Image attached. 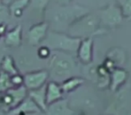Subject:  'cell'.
Here are the masks:
<instances>
[{
	"label": "cell",
	"instance_id": "cell-23",
	"mask_svg": "<svg viewBox=\"0 0 131 115\" xmlns=\"http://www.w3.org/2000/svg\"><path fill=\"white\" fill-rule=\"evenodd\" d=\"M51 52H52V50L49 47H47L46 45H42L38 49V57L41 59H49Z\"/></svg>",
	"mask_w": 131,
	"mask_h": 115
},
{
	"label": "cell",
	"instance_id": "cell-4",
	"mask_svg": "<svg viewBox=\"0 0 131 115\" xmlns=\"http://www.w3.org/2000/svg\"><path fill=\"white\" fill-rule=\"evenodd\" d=\"M81 40L82 39L71 36L68 33L49 31L43 42L44 45L49 47L52 51L58 50L70 54H77Z\"/></svg>",
	"mask_w": 131,
	"mask_h": 115
},
{
	"label": "cell",
	"instance_id": "cell-18",
	"mask_svg": "<svg viewBox=\"0 0 131 115\" xmlns=\"http://www.w3.org/2000/svg\"><path fill=\"white\" fill-rule=\"evenodd\" d=\"M0 70L6 72V73H7L10 76H13L19 73L18 69H17L16 66H15L14 59L11 56H8V55L3 58L1 64H0Z\"/></svg>",
	"mask_w": 131,
	"mask_h": 115
},
{
	"label": "cell",
	"instance_id": "cell-28",
	"mask_svg": "<svg viewBox=\"0 0 131 115\" xmlns=\"http://www.w3.org/2000/svg\"><path fill=\"white\" fill-rule=\"evenodd\" d=\"M2 1L5 3V4L6 5V6H9V5L11 4L12 2H14V1H15V0H2Z\"/></svg>",
	"mask_w": 131,
	"mask_h": 115
},
{
	"label": "cell",
	"instance_id": "cell-10",
	"mask_svg": "<svg viewBox=\"0 0 131 115\" xmlns=\"http://www.w3.org/2000/svg\"><path fill=\"white\" fill-rule=\"evenodd\" d=\"M41 115H77V113L70 106L69 101L62 98L49 104Z\"/></svg>",
	"mask_w": 131,
	"mask_h": 115
},
{
	"label": "cell",
	"instance_id": "cell-7",
	"mask_svg": "<svg viewBox=\"0 0 131 115\" xmlns=\"http://www.w3.org/2000/svg\"><path fill=\"white\" fill-rule=\"evenodd\" d=\"M105 114L131 115V93L127 88L117 93V96L107 108Z\"/></svg>",
	"mask_w": 131,
	"mask_h": 115
},
{
	"label": "cell",
	"instance_id": "cell-26",
	"mask_svg": "<svg viewBox=\"0 0 131 115\" xmlns=\"http://www.w3.org/2000/svg\"><path fill=\"white\" fill-rule=\"evenodd\" d=\"M6 32H7V26H6V24L5 23L4 24H0V39H1V37L5 36Z\"/></svg>",
	"mask_w": 131,
	"mask_h": 115
},
{
	"label": "cell",
	"instance_id": "cell-22",
	"mask_svg": "<svg viewBox=\"0 0 131 115\" xmlns=\"http://www.w3.org/2000/svg\"><path fill=\"white\" fill-rule=\"evenodd\" d=\"M10 16L9 8L2 0H0V24H4Z\"/></svg>",
	"mask_w": 131,
	"mask_h": 115
},
{
	"label": "cell",
	"instance_id": "cell-9",
	"mask_svg": "<svg viewBox=\"0 0 131 115\" xmlns=\"http://www.w3.org/2000/svg\"><path fill=\"white\" fill-rule=\"evenodd\" d=\"M49 28L48 22H40L31 26L27 33V40L30 45L37 46L43 42L49 33Z\"/></svg>",
	"mask_w": 131,
	"mask_h": 115
},
{
	"label": "cell",
	"instance_id": "cell-17",
	"mask_svg": "<svg viewBox=\"0 0 131 115\" xmlns=\"http://www.w3.org/2000/svg\"><path fill=\"white\" fill-rule=\"evenodd\" d=\"M31 0H15L8 6L10 15L14 17H21L24 12L29 6Z\"/></svg>",
	"mask_w": 131,
	"mask_h": 115
},
{
	"label": "cell",
	"instance_id": "cell-15",
	"mask_svg": "<svg viewBox=\"0 0 131 115\" xmlns=\"http://www.w3.org/2000/svg\"><path fill=\"white\" fill-rule=\"evenodd\" d=\"M28 96L38 105V107L43 112L46 111L48 107L47 102H46V85L38 89L28 91Z\"/></svg>",
	"mask_w": 131,
	"mask_h": 115
},
{
	"label": "cell",
	"instance_id": "cell-11",
	"mask_svg": "<svg viewBox=\"0 0 131 115\" xmlns=\"http://www.w3.org/2000/svg\"><path fill=\"white\" fill-rule=\"evenodd\" d=\"M93 38L82 39L77 51V56L80 63L84 65H89L93 60Z\"/></svg>",
	"mask_w": 131,
	"mask_h": 115
},
{
	"label": "cell",
	"instance_id": "cell-20",
	"mask_svg": "<svg viewBox=\"0 0 131 115\" xmlns=\"http://www.w3.org/2000/svg\"><path fill=\"white\" fill-rule=\"evenodd\" d=\"M49 0H31L29 6L40 15H44Z\"/></svg>",
	"mask_w": 131,
	"mask_h": 115
},
{
	"label": "cell",
	"instance_id": "cell-6",
	"mask_svg": "<svg viewBox=\"0 0 131 115\" xmlns=\"http://www.w3.org/2000/svg\"><path fill=\"white\" fill-rule=\"evenodd\" d=\"M100 18L101 27L104 31L114 29L118 26L124 20V16L117 5L111 4L102 8L98 13Z\"/></svg>",
	"mask_w": 131,
	"mask_h": 115
},
{
	"label": "cell",
	"instance_id": "cell-24",
	"mask_svg": "<svg viewBox=\"0 0 131 115\" xmlns=\"http://www.w3.org/2000/svg\"><path fill=\"white\" fill-rule=\"evenodd\" d=\"M11 83L14 87L24 86V76L20 75L19 73L11 76Z\"/></svg>",
	"mask_w": 131,
	"mask_h": 115
},
{
	"label": "cell",
	"instance_id": "cell-12",
	"mask_svg": "<svg viewBox=\"0 0 131 115\" xmlns=\"http://www.w3.org/2000/svg\"><path fill=\"white\" fill-rule=\"evenodd\" d=\"M127 79V72L120 68H115L110 72L109 87L113 93L118 92Z\"/></svg>",
	"mask_w": 131,
	"mask_h": 115
},
{
	"label": "cell",
	"instance_id": "cell-2",
	"mask_svg": "<svg viewBox=\"0 0 131 115\" xmlns=\"http://www.w3.org/2000/svg\"><path fill=\"white\" fill-rule=\"evenodd\" d=\"M78 71V65L73 54L58 50H53L49 57V75L53 81L62 82L68 77H75Z\"/></svg>",
	"mask_w": 131,
	"mask_h": 115
},
{
	"label": "cell",
	"instance_id": "cell-27",
	"mask_svg": "<svg viewBox=\"0 0 131 115\" xmlns=\"http://www.w3.org/2000/svg\"><path fill=\"white\" fill-rule=\"evenodd\" d=\"M73 0H56V2L58 3L60 6H67V5H69Z\"/></svg>",
	"mask_w": 131,
	"mask_h": 115
},
{
	"label": "cell",
	"instance_id": "cell-21",
	"mask_svg": "<svg viewBox=\"0 0 131 115\" xmlns=\"http://www.w3.org/2000/svg\"><path fill=\"white\" fill-rule=\"evenodd\" d=\"M117 6L119 7L124 18H131V0H117Z\"/></svg>",
	"mask_w": 131,
	"mask_h": 115
},
{
	"label": "cell",
	"instance_id": "cell-8",
	"mask_svg": "<svg viewBox=\"0 0 131 115\" xmlns=\"http://www.w3.org/2000/svg\"><path fill=\"white\" fill-rule=\"evenodd\" d=\"M49 77V72L46 70L29 72L24 76V86L28 91L38 89L46 85Z\"/></svg>",
	"mask_w": 131,
	"mask_h": 115
},
{
	"label": "cell",
	"instance_id": "cell-16",
	"mask_svg": "<svg viewBox=\"0 0 131 115\" xmlns=\"http://www.w3.org/2000/svg\"><path fill=\"white\" fill-rule=\"evenodd\" d=\"M84 83V80L82 77L75 76V77H68V78L63 80L60 83V86H61L62 91H63L64 93H69L74 92L75 90H77L80 86H82V85Z\"/></svg>",
	"mask_w": 131,
	"mask_h": 115
},
{
	"label": "cell",
	"instance_id": "cell-13",
	"mask_svg": "<svg viewBox=\"0 0 131 115\" xmlns=\"http://www.w3.org/2000/svg\"><path fill=\"white\" fill-rule=\"evenodd\" d=\"M63 95L64 93L58 82L50 81L46 84V102L48 105L62 99Z\"/></svg>",
	"mask_w": 131,
	"mask_h": 115
},
{
	"label": "cell",
	"instance_id": "cell-3",
	"mask_svg": "<svg viewBox=\"0 0 131 115\" xmlns=\"http://www.w3.org/2000/svg\"><path fill=\"white\" fill-rule=\"evenodd\" d=\"M67 33L77 38L85 39L90 37L93 38L96 35L105 33V31L101 27L98 14L95 15L89 12L73 23Z\"/></svg>",
	"mask_w": 131,
	"mask_h": 115
},
{
	"label": "cell",
	"instance_id": "cell-1",
	"mask_svg": "<svg viewBox=\"0 0 131 115\" xmlns=\"http://www.w3.org/2000/svg\"><path fill=\"white\" fill-rule=\"evenodd\" d=\"M89 12L86 7L78 5H58V7L50 11L48 24L52 28L51 31L66 33L73 23Z\"/></svg>",
	"mask_w": 131,
	"mask_h": 115
},
{
	"label": "cell",
	"instance_id": "cell-29",
	"mask_svg": "<svg viewBox=\"0 0 131 115\" xmlns=\"http://www.w3.org/2000/svg\"><path fill=\"white\" fill-rule=\"evenodd\" d=\"M0 115H5V112L3 111H1V110H0Z\"/></svg>",
	"mask_w": 131,
	"mask_h": 115
},
{
	"label": "cell",
	"instance_id": "cell-25",
	"mask_svg": "<svg viewBox=\"0 0 131 115\" xmlns=\"http://www.w3.org/2000/svg\"><path fill=\"white\" fill-rule=\"evenodd\" d=\"M41 113H29V112H24V111H15V110H12V111H8L6 113V115H41Z\"/></svg>",
	"mask_w": 131,
	"mask_h": 115
},
{
	"label": "cell",
	"instance_id": "cell-5",
	"mask_svg": "<svg viewBox=\"0 0 131 115\" xmlns=\"http://www.w3.org/2000/svg\"><path fill=\"white\" fill-rule=\"evenodd\" d=\"M28 90L24 86L12 87L0 95V110L5 113L16 108L26 97Z\"/></svg>",
	"mask_w": 131,
	"mask_h": 115
},
{
	"label": "cell",
	"instance_id": "cell-19",
	"mask_svg": "<svg viewBox=\"0 0 131 115\" xmlns=\"http://www.w3.org/2000/svg\"><path fill=\"white\" fill-rule=\"evenodd\" d=\"M12 87L14 86L11 83V76L0 70V95Z\"/></svg>",
	"mask_w": 131,
	"mask_h": 115
},
{
	"label": "cell",
	"instance_id": "cell-14",
	"mask_svg": "<svg viewBox=\"0 0 131 115\" xmlns=\"http://www.w3.org/2000/svg\"><path fill=\"white\" fill-rule=\"evenodd\" d=\"M22 25L18 24L5 34V44L7 47H19L23 40Z\"/></svg>",
	"mask_w": 131,
	"mask_h": 115
}]
</instances>
